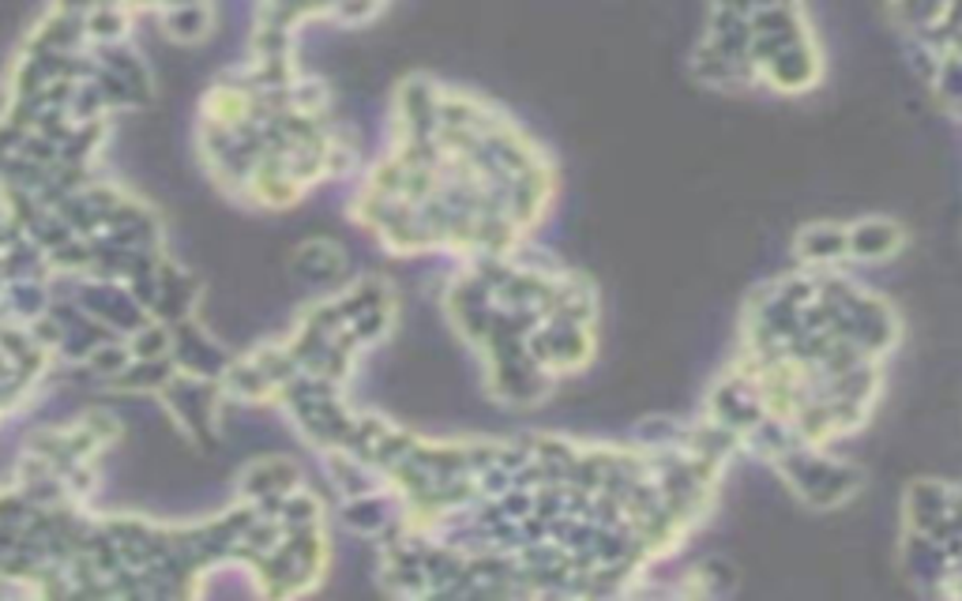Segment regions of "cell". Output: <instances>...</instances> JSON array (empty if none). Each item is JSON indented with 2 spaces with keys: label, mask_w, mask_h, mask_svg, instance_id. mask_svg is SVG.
<instances>
[{
  "label": "cell",
  "mask_w": 962,
  "mask_h": 601,
  "mask_svg": "<svg viewBox=\"0 0 962 601\" xmlns=\"http://www.w3.org/2000/svg\"><path fill=\"white\" fill-rule=\"evenodd\" d=\"M903 249V229L891 218H861L850 226V256L864 263H880Z\"/></svg>",
  "instance_id": "3"
},
{
  "label": "cell",
  "mask_w": 962,
  "mask_h": 601,
  "mask_svg": "<svg viewBox=\"0 0 962 601\" xmlns=\"http://www.w3.org/2000/svg\"><path fill=\"white\" fill-rule=\"evenodd\" d=\"M955 508V485L940 481V477H917L906 489L903 511H906V526L910 530H932L943 515H951Z\"/></svg>",
  "instance_id": "1"
},
{
  "label": "cell",
  "mask_w": 962,
  "mask_h": 601,
  "mask_svg": "<svg viewBox=\"0 0 962 601\" xmlns=\"http://www.w3.org/2000/svg\"><path fill=\"white\" fill-rule=\"evenodd\" d=\"M850 256V229L835 223H812L797 234V260L805 268H835Z\"/></svg>",
  "instance_id": "2"
}]
</instances>
